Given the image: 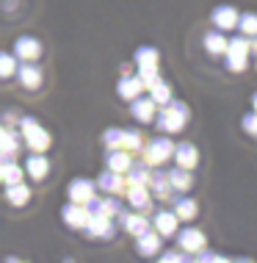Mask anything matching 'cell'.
Returning <instances> with one entry per match:
<instances>
[{
	"instance_id": "6da1fadb",
	"label": "cell",
	"mask_w": 257,
	"mask_h": 263,
	"mask_svg": "<svg viewBox=\"0 0 257 263\" xmlns=\"http://www.w3.org/2000/svg\"><path fill=\"white\" fill-rule=\"evenodd\" d=\"M155 122H158V130H163V133H180L185 122H188V105L171 97L166 105H161Z\"/></svg>"
},
{
	"instance_id": "7a4b0ae2",
	"label": "cell",
	"mask_w": 257,
	"mask_h": 263,
	"mask_svg": "<svg viewBox=\"0 0 257 263\" xmlns=\"http://www.w3.org/2000/svg\"><path fill=\"white\" fill-rule=\"evenodd\" d=\"M19 133H23V139H25V147H28V150H33V153H45L47 147L53 144L50 133L33 117H23V119H19Z\"/></svg>"
},
{
	"instance_id": "3957f363",
	"label": "cell",
	"mask_w": 257,
	"mask_h": 263,
	"mask_svg": "<svg viewBox=\"0 0 257 263\" xmlns=\"http://www.w3.org/2000/svg\"><path fill=\"white\" fill-rule=\"evenodd\" d=\"M171 155H174V141L171 139H152L144 147V161L149 166H163Z\"/></svg>"
},
{
	"instance_id": "277c9868",
	"label": "cell",
	"mask_w": 257,
	"mask_h": 263,
	"mask_svg": "<svg viewBox=\"0 0 257 263\" xmlns=\"http://www.w3.org/2000/svg\"><path fill=\"white\" fill-rule=\"evenodd\" d=\"M205 233L199 230V227H185V230L177 233V244H180V250H185L188 255H199L205 250Z\"/></svg>"
},
{
	"instance_id": "5b68a950",
	"label": "cell",
	"mask_w": 257,
	"mask_h": 263,
	"mask_svg": "<svg viewBox=\"0 0 257 263\" xmlns=\"http://www.w3.org/2000/svg\"><path fill=\"white\" fill-rule=\"evenodd\" d=\"M89 208L86 205H77V202H69V205H64V211H61V219H64V224L67 227H72V230H83L86 224H89Z\"/></svg>"
},
{
	"instance_id": "8992f818",
	"label": "cell",
	"mask_w": 257,
	"mask_h": 263,
	"mask_svg": "<svg viewBox=\"0 0 257 263\" xmlns=\"http://www.w3.org/2000/svg\"><path fill=\"white\" fill-rule=\"evenodd\" d=\"M116 216H119V222H122V227H125V230L130 233V236H135V238H139L141 233L152 230V224H149V219H147V216H144V213H141V211H139V213H127V211H119Z\"/></svg>"
},
{
	"instance_id": "52a82bcc",
	"label": "cell",
	"mask_w": 257,
	"mask_h": 263,
	"mask_svg": "<svg viewBox=\"0 0 257 263\" xmlns=\"http://www.w3.org/2000/svg\"><path fill=\"white\" fill-rule=\"evenodd\" d=\"M83 230L89 233L91 238H111L113 233H116V227H113L111 216H103V213H91V216H89V224H86Z\"/></svg>"
},
{
	"instance_id": "ba28073f",
	"label": "cell",
	"mask_w": 257,
	"mask_h": 263,
	"mask_svg": "<svg viewBox=\"0 0 257 263\" xmlns=\"http://www.w3.org/2000/svg\"><path fill=\"white\" fill-rule=\"evenodd\" d=\"M94 191H97V183H91V180H86V177H77V180L69 183V202H77V205H89V200L94 197Z\"/></svg>"
},
{
	"instance_id": "9c48e42d",
	"label": "cell",
	"mask_w": 257,
	"mask_h": 263,
	"mask_svg": "<svg viewBox=\"0 0 257 263\" xmlns=\"http://www.w3.org/2000/svg\"><path fill=\"white\" fill-rule=\"evenodd\" d=\"M97 189H103L105 194H125V189H127V180H125V175L122 172H113V169H105L103 175L97 177Z\"/></svg>"
},
{
	"instance_id": "30bf717a",
	"label": "cell",
	"mask_w": 257,
	"mask_h": 263,
	"mask_svg": "<svg viewBox=\"0 0 257 263\" xmlns=\"http://www.w3.org/2000/svg\"><path fill=\"white\" fill-rule=\"evenodd\" d=\"M14 55L19 61H36L42 55V42L36 36H19L14 42Z\"/></svg>"
},
{
	"instance_id": "8fae6325",
	"label": "cell",
	"mask_w": 257,
	"mask_h": 263,
	"mask_svg": "<svg viewBox=\"0 0 257 263\" xmlns=\"http://www.w3.org/2000/svg\"><path fill=\"white\" fill-rule=\"evenodd\" d=\"M171 158L177 161V166L194 172L196 163H199V150H196V144H191V141H180V144H174V155H171Z\"/></svg>"
},
{
	"instance_id": "7c38bea8",
	"label": "cell",
	"mask_w": 257,
	"mask_h": 263,
	"mask_svg": "<svg viewBox=\"0 0 257 263\" xmlns=\"http://www.w3.org/2000/svg\"><path fill=\"white\" fill-rule=\"evenodd\" d=\"M130 114L139 122H152L155 117H158V103L152 100V97H135V100H130Z\"/></svg>"
},
{
	"instance_id": "4fadbf2b",
	"label": "cell",
	"mask_w": 257,
	"mask_h": 263,
	"mask_svg": "<svg viewBox=\"0 0 257 263\" xmlns=\"http://www.w3.org/2000/svg\"><path fill=\"white\" fill-rule=\"evenodd\" d=\"M177 224H180V216L174 211H158L152 219V227L161 233V238H171L177 233Z\"/></svg>"
},
{
	"instance_id": "5bb4252c",
	"label": "cell",
	"mask_w": 257,
	"mask_h": 263,
	"mask_svg": "<svg viewBox=\"0 0 257 263\" xmlns=\"http://www.w3.org/2000/svg\"><path fill=\"white\" fill-rule=\"evenodd\" d=\"M125 194H127V202H130L133 211H149L152 208V191H149V186H127Z\"/></svg>"
},
{
	"instance_id": "9a60e30c",
	"label": "cell",
	"mask_w": 257,
	"mask_h": 263,
	"mask_svg": "<svg viewBox=\"0 0 257 263\" xmlns=\"http://www.w3.org/2000/svg\"><path fill=\"white\" fill-rule=\"evenodd\" d=\"M130 163H133V153H127L125 147H111L108 155H105V166L113 169V172H127L130 169Z\"/></svg>"
},
{
	"instance_id": "2e32d148",
	"label": "cell",
	"mask_w": 257,
	"mask_h": 263,
	"mask_svg": "<svg viewBox=\"0 0 257 263\" xmlns=\"http://www.w3.org/2000/svg\"><path fill=\"white\" fill-rule=\"evenodd\" d=\"M213 25L219 31H232L238 25V9L235 6H216L213 9Z\"/></svg>"
},
{
	"instance_id": "e0dca14e",
	"label": "cell",
	"mask_w": 257,
	"mask_h": 263,
	"mask_svg": "<svg viewBox=\"0 0 257 263\" xmlns=\"http://www.w3.org/2000/svg\"><path fill=\"white\" fill-rule=\"evenodd\" d=\"M17 78H19V83H23L25 89H39L42 86V69L36 67L33 61H23V67H17Z\"/></svg>"
},
{
	"instance_id": "ac0fdd59",
	"label": "cell",
	"mask_w": 257,
	"mask_h": 263,
	"mask_svg": "<svg viewBox=\"0 0 257 263\" xmlns=\"http://www.w3.org/2000/svg\"><path fill=\"white\" fill-rule=\"evenodd\" d=\"M149 175H152V166L147 161H133L130 169L125 172V180H127V186H147Z\"/></svg>"
},
{
	"instance_id": "d6986e66",
	"label": "cell",
	"mask_w": 257,
	"mask_h": 263,
	"mask_svg": "<svg viewBox=\"0 0 257 263\" xmlns=\"http://www.w3.org/2000/svg\"><path fill=\"white\" fill-rule=\"evenodd\" d=\"M116 91L122 100H135V97L144 91V83H141L139 75H122V81L116 83Z\"/></svg>"
},
{
	"instance_id": "ffe728a7",
	"label": "cell",
	"mask_w": 257,
	"mask_h": 263,
	"mask_svg": "<svg viewBox=\"0 0 257 263\" xmlns=\"http://www.w3.org/2000/svg\"><path fill=\"white\" fill-rule=\"evenodd\" d=\"M19 150H23V139H19L17 133L6 130L3 136H0V161H14Z\"/></svg>"
},
{
	"instance_id": "44dd1931",
	"label": "cell",
	"mask_w": 257,
	"mask_h": 263,
	"mask_svg": "<svg viewBox=\"0 0 257 263\" xmlns=\"http://www.w3.org/2000/svg\"><path fill=\"white\" fill-rule=\"evenodd\" d=\"M135 250L144 255V258H149V255H158V250H161V233L158 230L141 233V236L135 238Z\"/></svg>"
},
{
	"instance_id": "7402d4cb",
	"label": "cell",
	"mask_w": 257,
	"mask_h": 263,
	"mask_svg": "<svg viewBox=\"0 0 257 263\" xmlns=\"http://www.w3.org/2000/svg\"><path fill=\"white\" fill-rule=\"evenodd\" d=\"M149 191H152L155 197H158V200H166V197L171 194V183H169V172H163V169H158V172H152L149 175Z\"/></svg>"
},
{
	"instance_id": "603a6c76",
	"label": "cell",
	"mask_w": 257,
	"mask_h": 263,
	"mask_svg": "<svg viewBox=\"0 0 257 263\" xmlns=\"http://www.w3.org/2000/svg\"><path fill=\"white\" fill-rule=\"evenodd\" d=\"M6 202L14 205V208H23V205L31 202V189H28L23 180H19V183H11V186H6Z\"/></svg>"
},
{
	"instance_id": "cb8c5ba5",
	"label": "cell",
	"mask_w": 257,
	"mask_h": 263,
	"mask_svg": "<svg viewBox=\"0 0 257 263\" xmlns=\"http://www.w3.org/2000/svg\"><path fill=\"white\" fill-rule=\"evenodd\" d=\"M0 180H3L6 186L25 180V166H19L17 161H0Z\"/></svg>"
},
{
	"instance_id": "d4e9b609",
	"label": "cell",
	"mask_w": 257,
	"mask_h": 263,
	"mask_svg": "<svg viewBox=\"0 0 257 263\" xmlns=\"http://www.w3.org/2000/svg\"><path fill=\"white\" fill-rule=\"evenodd\" d=\"M25 172L31 175L33 180H42V177H47V172H50V161L42 153H33L31 158L25 161Z\"/></svg>"
},
{
	"instance_id": "484cf974",
	"label": "cell",
	"mask_w": 257,
	"mask_h": 263,
	"mask_svg": "<svg viewBox=\"0 0 257 263\" xmlns=\"http://www.w3.org/2000/svg\"><path fill=\"white\" fill-rule=\"evenodd\" d=\"M169 183L174 191H188L194 186V175H191V169H183V166H174L169 172Z\"/></svg>"
},
{
	"instance_id": "4316f807",
	"label": "cell",
	"mask_w": 257,
	"mask_h": 263,
	"mask_svg": "<svg viewBox=\"0 0 257 263\" xmlns=\"http://www.w3.org/2000/svg\"><path fill=\"white\" fill-rule=\"evenodd\" d=\"M205 50H208L210 55H224L227 53V36H224V31H210V33H205Z\"/></svg>"
},
{
	"instance_id": "83f0119b",
	"label": "cell",
	"mask_w": 257,
	"mask_h": 263,
	"mask_svg": "<svg viewBox=\"0 0 257 263\" xmlns=\"http://www.w3.org/2000/svg\"><path fill=\"white\" fill-rule=\"evenodd\" d=\"M149 97H152V100L158 103V105H166V103L171 100V86H169L166 81H163V78H158V81L149 86Z\"/></svg>"
},
{
	"instance_id": "f1b7e54d",
	"label": "cell",
	"mask_w": 257,
	"mask_h": 263,
	"mask_svg": "<svg viewBox=\"0 0 257 263\" xmlns=\"http://www.w3.org/2000/svg\"><path fill=\"white\" fill-rule=\"evenodd\" d=\"M161 55L155 47H139L135 50V67H158Z\"/></svg>"
},
{
	"instance_id": "f546056e",
	"label": "cell",
	"mask_w": 257,
	"mask_h": 263,
	"mask_svg": "<svg viewBox=\"0 0 257 263\" xmlns=\"http://www.w3.org/2000/svg\"><path fill=\"white\" fill-rule=\"evenodd\" d=\"M17 75V55L14 53H0V81H9Z\"/></svg>"
},
{
	"instance_id": "4dcf8cb0",
	"label": "cell",
	"mask_w": 257,
	"mask_h": 263,
	"mask_svg": "<svg viewBox=\"0 0 257 263\" xmlns=\"http://www.w3.org/2000/svg\"><path fill=\"white\" fill-rule=\"evenodd\" d=\"M235 28H238L244 36H254V33H257V14L254 11L238 14V25H235Z\"/></svg>"
},
{
	"instance_id": "1f68e13d",
	"label": "cell",
	"mask_w": 257,
	"mask_h": 263,
	"mask_svg": "<svg viewBox=\"0 0 257 263\" xmlns=\"http://www.w3.org/2000/svg\"><path fill=\"white\" fill-rule=\"evenodd\" d=\"M122 147H125L127 153H139V150H144V136H141L139 130H125Z\"/></svg>"
},
{
	"instance_id": "d6a6232c",
	"label": "cell",
	"mask_w": 257,
	"mask_h": 263,
	"mask_svg": "<svg viewBox=\"0 0 257 263\" xmlns=\"http://www.w3.org/2000/svg\"><path fill=\"white\" fill-rule=\"evenodd\" d=\"M196 202L194 200H177L174 202V213H177V216H180V219H185V222H191V219H194L196 216Z\"/></svg>"
},
{
	"instance_id": "836d02e7",
	"label": "cell",
	"mask_w": 257,
	"mask_h": 263,
	"mask_svg": "<svg viewBox=\"0 0 257 263\" xmlns=\"http://www.w3.org/2000/svg\"><path fill=\"white\" fill-rule=\"evenodd\" d=\"M252 50V42H249V36H244V33H238L235 39L227 42V53H246Z\"/></svg>"
},
{
	"instance_id": "e575fe53",
	"label": "cell",
	"mask_w": 257,
	"mask_h": 263,
	"mask_svg": "<svg viewBox=\"0 0 257 263\" xmlns=\"http://www.w3.org/2000/svg\"><path fill=\"white\" fill-rule=\"evenodd\" d=\"M122 136H125V127H108V130L103 133V144L108 147H122Z\"/></svg>"
},
{
	"instance_id": "d590c367",
	"label": "cell",
	"mask_w": 257,
	"mask_h": 263,
	"mask_svg": "<svg viewBox=\"0 0 257 263\" xmlns=\"http://www.w3.org/2000/svg\"><path fill=\"white\" fill-rule=\"evenodd\" d=\"M249 64V55L246 53H227V67L232 69V72H244Z\"/></svg>"
},
{
	"instance_id": "8d00e7d4",
	"label": "cell",
	"mask_w": 257,
	"mask_h": 263,
	"mask_svg": "<svg viewBox=\"0 0 257 263\" xmlns=\"http://www.w3.org/2000/svg\"><path fill=\"white\" fill-rule=\"evenodd\" d=\"M139 78H141V83H144V89H149L161 78V72H158V67H139Z\"/></svg>"
},
{
	"instance_id": "74e56055",
	"label": "cell",
	"mask_w": 257,
	"mask_h": 263,
	"mask_svg": "<svg viewBox=\"0 0 257 263\" xmlns=\"http://www.w3.org/2000/svg\"><path fill=\"white\" fill-rule=\"evenodd\" d=\"M244 130L249 133V136H257V111H252V114L244 117Z\"/></svg>"
},
{
	"instance_id": "f35d334b",
	"label": "cell",
	"mask_w": 257,
	"mask_h": 263,
	"mask_svg": "<svg viewBox=\"0 0 257 263\" xmlns=\"http://www.w3.org/2000/svg\"><path fill=\"white\" fill-rule=\"evenodd\" d=\"M183 255H177V252H166V255H161V260H180Z\"/></svg>"
},
{
	"instance_id": "ab89813d",
	"label": "cell",
	"mask_w": 257,
	"mask_h": 263,
	"mask_svg": "<svg viewBox=\"0 0 257 263\" xmlns=\"http://www.w3.org/2000/svg\"><path fill=\"white\" fill-rule=\"evenodd\" d=\"M252 50L257 53V33H254V36H252Z\"/></svg>"
},
{
	"instance_id": "60d3db41",
	"label": "cell",
	"mask_w": 257,
	"mask_h": 263,
	"mask_svg": "<svg viewBox=\"0 0 257 263\" xmlns=\"http://www.w3.org/2000/svg\"><path fill=\"white\" fill-rule=\"evenodd\" d=\"M252 105H254V111H257V91L252 95Z\"/></svg>"
},
{
	"instance_id": "b9f144b4",
	"label": "cell",
	"mask_w": 257,
	"mask_h": 263,
	"mask_svg": "<svg viewBox=\"0 0 257 263\" xmlns=\"http://www.w3.org/2000/svg\"><path fill=\"white\" fill-rule=\"evenodd\" d=\"M3 133H6V127H3V122H0V136H3Z\"/></svg>"
},
{
	"instance_id": "7bdbcfd3",
	"label": "cell",
	"mask_w": 257,
	"mask_h": 263,
	"mask_svg": "<svg viewBox=\"0 0 257 263\" xmlns=\"http://www.w3.org/2000/svg\"><path fill=\"white\" fill-rule=\"evenodd\" d=\"M0 183H3V180H0Z\"/></svg>"
},
{
	"instance_id": "ee69618b",
	"label": "cell",
	"mask_w": 257,
	"mask_h": 263,
	"mask_svg": "<svg viewBox=\"0 0 257 263\" xmlns=\"http://www.w3.org/2000/svg\"><path fill=\"white\" fill-rule=\"evenodd\" d=\"M254 64H257V61H254Z\"/></svg>"
}]
</instances>
